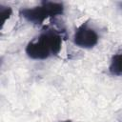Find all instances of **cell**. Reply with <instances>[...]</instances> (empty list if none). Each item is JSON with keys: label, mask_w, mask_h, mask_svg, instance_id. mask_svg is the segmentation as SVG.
Returning <instances> with one entry per match:
<instances>
[{"label": "cell", "mask_w": 122, "mask_h": 122, "mask_svg": "<svg viewBox=\"0 0 122 122\" xmlns=\"http://www.w3.org/2000/svg\"><path fill=\"white\" fill-rule=\"evenodd\" d=\"M61 46L62 38L60 34L53 30H48L28 43L26 53L31 59L44 60L58 54Z\"/></svg>", "instance_id": "obj_1"}, {"label": "cell", "mask_w": 122, "mask_h": 122, "mask_svg": "<svg viewBox=\"0 0 122 122\" xmlns=\"http://www.w3.org/2000/svg\"><path fill=\"white\" fill-rule=\"evenodd\" d=\"M64 11V6L62 3L44 1L40 6L23 9L20 10V14L27 21L33 24H42L49 17H55L62 14Z\"/></svg>", "instance_id": "obj_2"}, {"label": "cell", "mask_w": 122, "mask_h": 122, "mask_svg": "<svg viewBox=\"0 0 122 122\" xmlns=\"http://www.w3.org/2000/svg\"><path fill=\"white\" fill-rule=\"evenodd\" d=\"M73 42L80 48L91 49L97 44L98 34L92 28L89 27L87 23H84L75 30V33L73 35Z\"/></svg>", "instance_id": "obj_3"}, {"label": "cell", "mask_w": 122, "mask_h": 122, "mask_svg": "<svg viewBox=\"0 0 122 122\" xmlns=\"http://www.w3.org/2000/svg\"><path fill=\"white\" fill-rule=\"evenodd\" d=\"M109 71L112 75L122 76V53H116L112 57Z\"/></svg>", "instance_id": "obj_4"}, {"label": "cell", "mask_w": 122, "mask_h": 122, "mask_svg": "<svg viewBox=\"0 0 122 122\" xmlns=\"http://www.w3.org/2000/svg\"><path fill=\"white\" fill-rule=\"evenodd\" d=\"M12 13V10L10 7H5L3 5H0V20H1V25H3L7 19L10 18V16Z\"/></svg>", "instance_id": "obj_5"}, {"label": "cell", "mask_w": 122, "mask_h": 122, "mask_svg": "<svg viewBox=\"0 0 122 122\" xmlns=\"http://www.w3.org/2000/svg\"><path fill=\"white\" fill-rule=\"evenodd\" d=\"M60 122H71L70 120H66V121H60Z\"/></svg>", "instance_id": "obj_6"}]
</instances>
